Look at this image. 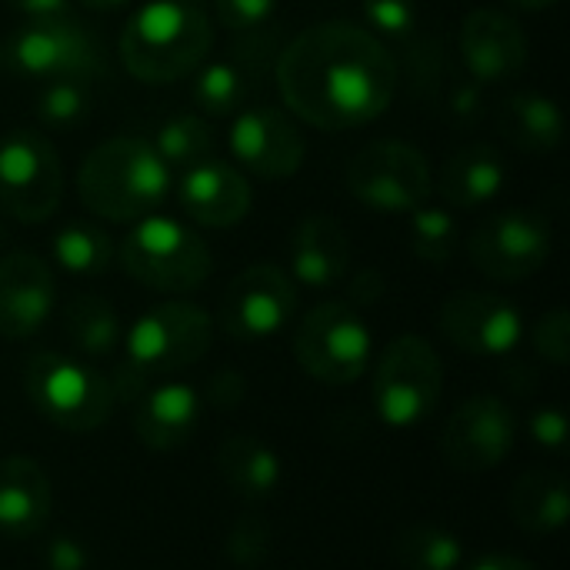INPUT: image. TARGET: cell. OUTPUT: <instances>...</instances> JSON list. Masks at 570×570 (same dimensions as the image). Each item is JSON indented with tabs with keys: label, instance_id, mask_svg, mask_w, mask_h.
<instances>
[{
	"label": "cell",
	"instance_id": "cell-14",
	"mask_svg": "<svg viewBox=\"0 0 570 570\" xmlns=\"http://www.w3.org/2000/svg\"><path fill=\"white\" fill-rule=\"evenodd\" d=\"M514 444H518L514 411L494 394H478L448 417L441 434V458L448 468L461 474H484L501 468L514 451Z\"/></svg>",
	"mask_w": 570,
	"mask_h": 570
},
{
	"label": "cell",
	"instance_id": "cell-42",
	"mask_svg": "<svg viewBox=\"0 0 570 570\" xmlns=\"http://www.w3.org/2000/svg\"><path fill=\"white\" fill-rule=\"evenodd\" d=\"M468 570H538L531 561L518 558V554H488L481 561H474Z\"/></svg>",
	"mask_w": 570,
	"mask_h": 570
},
{
	"label": "cell",
	"instance_id": "cell-38",
	"mask_svg": "<svg viewBox=\"0 0 570 570\" xmlns=\"http://www.w3.org/2000/svg\"><path fill=\"white\" fill-rule=\"evenodd\" d=\"M531 438L541 451H551V454H564L568 451V414L561 407H538L531 414Z\"/></svg>",
	"mask_w": 570,
	"mask_h": 570
},
{
	"label": "cell",
	"instance_id": "cell-5",
	"mask_svg": "<svg viewBox=\"0 0 570 570\" xmlns=\"http://www.w3.org/2000/svg\"><path fill=\"white\" fill-rule=\"evenodd\" d=\"M124 274L157 294H190L207 284L214 271L204 237L177 217L147 214L130 227L117 247Z\"/></svg>",
	"mask_w": 570,
	"mask_h": 570
},
{
	"label": "cell",
	"instance_id": "cell-24",
	"mask_svg": "<svg viewBox=\"0 0 570 570\" xmlns=\"http://www.w3.org/2000/svg\"><path fill=\"white\" fill-rule=\"evenodd\" d=\"M217 468L224 484L244 501H264L281 488L284 461L281 454L250 434H227L217 448Z\"/></svg>",
	"mask_w": 570,
	"mask_h": 570
},
{
	"label": "cell",
	"instance_id": "cell-17",
	"mask_svg": "<svg viewBox=\"0 0 570 570\" xmlns=\"http://www.w3.org/2000/svg\"><path fill=\"white\" fill-rule=\"evenodd\" d=\"M461 60L474 83H508L528 67V33L501 10L478 7L461 23Z\"/></svg>",
	"mask_w": 570,
	"mask_h": 570
},
{
	"label": "cell",
	"instance_id": "cell-23",
	"mask_svg": "<svg viewBox=\"0 0 570 570\" xmlns=\"http://www.w3.org/2000/svg\"><path fill=\"white\" fill-rule=\"evenodd\" d=\"M508 180L504 157L491 144H464L461 150L448 154L438 167L434 190L451 204V207H484L491 204Z\"/></svg>",
	"mask_w": 570,
	"mask_h": 570
},
{
	"label": "cell",
	"instance_id": "cell-21",
	"mask_svg": "<svg viewBox=\"0 0 570 570\" xmlns=\"http://www.w3.org/2000/svg\"><path fill=\"white\" fill-rule=\"evenodd\" d=\"M351 267V244L344 227L327 214H311L291 237V281L324 291L344 281Z\"/></svg>",
	"mask_w": 570,
	"mask_h": 570
},
{
	"label": "cell",
	"instance_id": "cell-40",
	"mask_svg": "<svg viewBox=\"0 0 570 570\" xmlns=\"http://www.w3.org/2000/svg\"><path fill=\"white\" fill-rule=\"evenodd\" d=\"M244 394H247V384H244V377L234 374V371H224V374H217V377L210 381V401H214L217 407H234V404L244 401Z\"/></svg>",
	"mask_w": 570,
	"mask_h": 570
},
{
	"label": "cell",
	"instance_id": "cell-1",
	"mask_svg": "<svg viewBox=\"0 0 570 570\" xmlns=\"http://www.w3.org/2000/svg\"><path fill=\"white\" fill-rule=\"evenodd\" d=\"M277 87L291 114L304 124L354 130L387 114L397 94V60L367 27L324 20L284 47Z\"/></svg>",
	"mask_w": 570,
	"mask_h": 570
},
{
	"label": "cell",
	"instance_id": "cell-25",
	"mask_svg": "<svg viewBox=\"0 0 570 570\" xmlns=\"http://www.w3.org/2000/svg\"><path fill=\"white\" fill-rule=\"evenodd\" d=\"M568 511L570 484L561 471L534 468L518 478L511 491V514L524 534H534V538L558 534L568 524Z\"/></svg>",
	"mask_w": 570,
	"mask_h": 570
},
{
	"label": "cell",
	"instance_id": "cell-19",
	"mask_svg": "<svg viewBox=\"0 0 570 570\" xmlns=\"http://www.w3.org/2000/svg\"><path fill=\"white\" fill-rule=\"evenodd\" d=\"M177 200H180V210L194 224L214 227V230L240 224L254 207V194H250L247 177L234 164L217 160V157L200 160L180 174Z\"/></svg>",
	"mask_w": 570,
	"mask_h": 570
},
{
	"label": "cell",
	"instance_id": "cell-9",
	"mask_svg": "<svg viewBox=\"0 0 570 570\" xmlns=\"http://www.w3.org/2000/svg\"><path fill=\"white\" fill-rule=\"evenodd\" d=\"M3 60L13 73L30 80H94L107 70L100 43L87 33L80 20L70 13L60 17H33L10 37Z\"/></svg>",
	"mask_w": 570,
	"mask_h": 570
},
{
	"label": "cell",
	"instance_id": "cell-12",
	"mask_svg": "<svg viewBox=\"0 0 570 570\" xmlns=\"http://www.w3.org/2000/svg\"><path fill=\"white\" fill-rule=\"evenodd\" d=\"M468 254L484 277L498 284H521L548 264L551 224L544 214L528 207L501 210L471 234Z\"/></svg>",
	"mask_w": 570,
	"mask_h": 570
},
{
	"label": "cell",
	"instance_id": "cell-32",
	"mask_svg": "<svg viewBox=\"0 0 570 570\" xmlns=\"http://www.w3.org/2000/svg\"><path fill=\"white\" fill-rule=\"evenodd\" d=\"M411 254L424 264H448L458 250V217L448 207L421 204L407 220Z\"/></svg>",
	"mask_w": 570,
	"mask_h": 570
},
{
	"label": "cell",
	"instance_id": "cell-36",
	"mask_svg": "<svg viewBox=\"0 0 570 570\" xmlns=\"http://www.w3.org/2000/svg\"><path fill=\"white\" fill-rule=\"evenodd\" d=\"M531 341H534V351L548 361V364H554V367H564L570 361V314L564 307H554V311H548L538 324H534V331H531Z\"/></svg>",
	"mask_w": 570,
	"mask_h": 570
},
{
	"label": "cell",
	"instance_id": "cell-13",
	"mask_svg": "<svg viewBox=\"0 0 570 570\" xmlns=\"http://www.w3.org/2000/svg\"><path fill=\"white\" fill-rule=\"evenodd\" d=\"M297 311V284L274 264H250L230 277L217 324L234 341H267L291 324Z\"/></svg>",
	"mask_w": 570,
	"mask_h": 570
},
{
	"label": "cell",
	"instance_id": "cell-8",
	"mask_svg": "<svg viewBox=\"0 0 570 570\" xmlns=\"http://www.w3.org/2000/svg\"><path fill=\"white\" fill-rule=\"evenodd\" d=\"M374 354L364 317L344 301H324L304 314L294 334V357L307 377L327 387L354 384Z\"/></svg>",
	"mask_w": 570,
	"mask_h": 570
},
{
	"label": "cell",
	"instance_id": "cell-31",
	"mask_svg": "<svg viewBox=\"0 0 570 570\" xmlns=\"http://www.w3.org/2000/svg\"><path fill=\"white\" fill-rule=\"evenodd\" d=\"M154 150L170 170L184 174L194 164L214 157V130L200 114H177L157 130Z\"/></svg>",
	"mask_w": 570,
	"mask_h": 570
},
{
	"label": "cell",
	"instance_id": "cell-2",
	"mask_svg": "<svg viewBox=\"0 0 570 570\" xmlns=\"http://www.w3.org/2000/svg\"><path fill=\"white\" fill-rule=\"evenodd\" d=\"M214 344V317L190 301H164L144 311L124 331L120 364L110 387L120 401H137L150 384L180 374L207 357Z\"/></svg>",
	"mask_w": 570,
	"mask_h": 570
},
{
	"label": "cell",
	"instance_id": "cell-39",
	"mask_svg": "<svg viewBox=\"0 0 570 570\" xmlns=\"http://www.w3.org/2000/svg\"><path fill=\"white\" fill-rule=\"evenodd\" d=\"M43 564H47V570H87L90 568V551L83 541H77L70 534H57V538H50V544L43 551Z\"/></svg>",
	"mask_w": 570,
	"mask_h": 570
},
{
	"label": "cell",
	"instance_id": "cell-4",
	"mask_svg": "<svg viewBox=\"0 0 570 570\" xmlns=\"http://www.w3.org/2000/svg\"><path fill=\"white\" fill-rule=\"evenodd\" d=\"M214 47V23L194 0H147L120 33V60L144 83L190 77Z\"/></svg>",
	"mask_w": 570,
	"mask_h": 570
},
{
	"label": "cell",
	"instance_id": "cell-33",
	"mask_svg": "<svg viewBox=\"0 0 570 570\" xmlns=\"http://www.w3.org/2000/svg\"><path fill=\"white\" fill-rule=\"evenodd\" d=\"M90 90L80 80H53L37 97V117L47 127H70L90 114Z\"/></svg>",
	"mask_w": 570,
	"mask_h": 570
},
{
	"label": "cell",
	"instance_id": "cell-41",
	"mask_svg": "<svg viewBox=\"0 0 570 570\" xmlns=\"http://www.w3.org/2000/svg\"><path fill=\"white\" fill-rule=\"evenodd\" d=\"M17 13H23L27 20L33 17H60L70 13V0H7Z\"/></svg>",
	"mask_w": 570,
	"mask_h": 570
},
{
	"label": "cell",
	"instance_id": "cell-18",
	"mask_svg": "<svg viewBox=\"0 0 570 570\" xmlns=\"http://www.w3.org/2000/svg\"><path fill=\"white\" fill-rule=\"evenodd\" d=\"M57 307V281L47 261L27 250L0 257V337H33Z\"/></svg>",
	"mask_w": 570,
	"mask_h": 570
},
{
	"label": "cell",
	"instance_id": "cell-20",
	"mask_svg": "<svg viewBox=\"0 0 570 570\" xmlns=\"http://www.w3.org/2000/svg\"><path fill=\"white\" fill-rule=\"evenodd\" d=\"M204 401L190 384H150L134 401V434L150 451H177L200 428Z\"/></svg>",
	"mask_w": 570,
	"mask_h": 570
},
{
	"label": "cell",
	"instance_id": "cell-37",
	"mask_svg": "<svg viewBox=\"0 0 570 570\" xmlns=\"http://www.w3.org/2000/svg\"><path fill=\"white\" fill-rule=\"evenodd\" d=\"M281 0H217V20L234 33H250L264 27Z\"/></svg>",
	"mask_w": 570,
	"mask_h": 570
},
{
	"label": "cell",
	"instance_id": "cell-22",
	"mask_svg": "<svg viewBox=\"0 0 570 570\" xmlns=\"http://www.w3.org/2000/svg\"><path fill=\"white\" fill-rule=\"evenodd\" d=\"M53 491L50 478L33 458L13 454L0 461V534L33 538L50 521Z\"/></svg>",
	"mask_w": 570,
	"mask_h": 570
},
{
	"label": "cell",
	"instance_id": "cell-7",
	"mask_svg": "<svg viewBox=\"0 0 570 570\" xmlns=\"http://www.w3.org/2000/svg\"><path fill=\"white\" fill-rule=\"evenodd\" d=\"M444 394V364L431 341L417 334L394 337L374 364V411L391 428L424 424Z\"/></svg>",
	"mask_w": 570,
	"mask_h": 570
},
{
	"label": "cell",
	"instance_id": "cell-35",
	"mask_svg": "<svg viewBox=\"0 0 570 570\" xmlns=\"http://www.w3.org/2000/svg\"><path fill=\"white\" fill-rule=\"evenodd\" d=\"M271 551V528L257 514L237 518V524L227 534V558L237 568H257Z\"/></svg>",
	"mask_w": 570,
	"mask_h": 570
},
{
	"label": "cell",
	"instance_id": "cell-6",
	"mask_svg": "<svg viewBox=\"0 0 570 570\" xmlns=\"http://www.w3.org/2000/svg\"><path fill=\"white\" fill-rule=\"evenodd\" d=\"M23 391L33 411L47 424L70 434H87L104 428L117 404L110 377L57 351H40L27 361Z\"/></svg>",
	"mask_w": 570,
	"mask_h": 570
},
{
	"label": "cell",
	"instance_id": "cell-16",
	"mask_svg": "<svg viewBox=\"0 0 570 570\" xmlns=\"http://www.w3.org/2000/svg\"><path fill=\"white\" fill-rule=\"evenodd\" d=\"M230 157L261 180H284L294 177L304 164L307 144L297 124L277 107H244L234 114L230 134Z\"/></svg>",
	"mask_w": 570,
	"mask_h": 570
},
{
	"label": "cell",
	"instance_id": "cell-45",
	"mask_svg": "<svg viewBox=\"0 0 570 570\" xmlns=\"http://www.w3.org/2000/svg\"><path fill=\"white\" fill-rule=\"evenodd\" d=\"M80 3L90 10H117V7H127L130 0H80Z\"/></svg>",
	"mask_w": 570,
	"mask_h": 570
},
{
	"label": "cell",
	"instance_id": "cell-3",
	"mask_svg": "<svg viewBox=\"0 0 570 570\" xmlns=\"http://www.w3.org/2000/svg\"><path fill=\"white\" fill-rule=\"evenodd\" d=\"M170 190L174 170L144 137H110L97 144L77 170L80 204L114 224H137L157 214Z\"/></svg>",
	"mask_w": 570,
	"mask_h": 570
},
{
	"label": "cell",
	"instance_id": "cell-28",
	"mask_svg": "<svg viewBox=\"0 0 570 570\" xmlns=\"http://www.w3.org/2000/svg\"><path fill=\"white\" fill-rule=\"evenodd\" d=\"M190 97L200 114L207 117H234L247 107L250 97V77L234 60H204L194 73Z\"/></svg>",
	"mask_w": 570,
	"mask_h": 570
},
{
	"label": "cell",
	"instance_id": "cell-15",
	"mask_svg": "<svg viewBox=\"0 0 570 570\" xmlns=\"http://www.w3.org/2000/svg\"><path fill=\"white\" fill-rule=\"evenodd\" d=\"M441 334L464 354L508 357L524 337L521 311L491 291H461L438 307Z\"/></svg>",
	"mask_w": 570,
	"mask_h": 570
},
{
	"label": "cell",
	"instance_id": "cell-27",
	"mask_svg": "<svg viewBox=\"0 0 570 570\" xmlns=\"http://www.w3.org/2000/svg\"><path fill=\"white\" fill-rule=\"evenodd\" d=\"M63 331L80 357H114L124 344L120 314L97 294H77L63 304Z\"/></svg>",
	"mask_w": 570,
	"mask_h": 570
},
{
	"label": "cell",
	"instance_id": "cell-46",
	"mask_svg": "<svg viewBox=\"0 0 570 570\" xmlns=\"http://www.w3.org/2000/svg\"><path fill=\"white\" fill-rule=\"evenodd\" d=\"M0 63H3V50H0Z\"/></svg>",
	"mask_w": 570,
	"mask_h": 570
},
{
	"label": "cell",
	"instance_id": "cell-34",
	"mask_svg": "<svg viewBox=\"0 0 570 570\" xmlns=\"http://www.w3.org/2000/svg\"><path fill=\"white\" fill-rule=\"evenodd\" d=\"M367 30L384 40H414L417 37V3L414 0H364Z\"/></svg>",
	"mask_w": 570,
	"mask_h": 570
},
{
	"label": "cell",
	"instance_id": "cell-44",
	"mask_svg": "<svg viewBox=\"0 0 570 570\" xmlns=\"http://www.w3.org/2000/svg\"><path fill=\"white\" fill-rule=\"evenodd\" d=\"M504 3H511V7H518V10H531V13H538V10L554 7L558 0H504Z\"/></svg>",
	"mask_w": 570,
	"mask_h": 570
},
{
	"label": "cell",
	"instance_id": "cell-29",
	"mask_svg": "<svg viewBox=\"0 0 570 570\" xmlns=\"http://www.w3.org/2000/svg\"><path fill=\"white\" fill-rule=\"evenodd\" d=\"M394 561L401 570H458L464 564V541L441 524H407L394 538Z\"/></svg>",
	"mask_w": 570,
	"mask_h": 570
},
{
	"label": "cell",
	"instance_id": "cell-26",
	"mask_svg": "<svg viewBox=\"0 0 570 570\" xmlns=\"http://www.w3.org/2000/svg\"><path fill=\"white\" fill-rule=\"evenodd\" d=\"M498 124H501V134L528 154H548L564 140V114L558 100L538 90L511 94L501 104Z\"/></svg>",
	"mask_w": 570,
	"mask_h": 570
},
{
	"label": "cell",
	"instance_id": "cell-30",
	"mask_svg": "<svg viewBox=\"0 0 570 570\" xmlns=\"http://www.w3.org/2000/svg\"><path fill=\"white\" fill-rule=\"evenodd\" d=\"M50 247H53L57 267H63L67 274H77V277H100L117 261L114 240L94 224H67V227H60L53 234Z\"/></svg>",
	"mask_w": 570,
	"mask_h": 570
},
{
	"label": "cell",
	"instance_id": "cell-10",
	"mask_svg": "<svg viewBox=\"0 0 570 570\" xmlns=\"http://www.w3.org/2000/svg\"><path fill=\"white\" fill-rule=\"evenodd\" d=\"M63 200V167L53 144L37 130L0 137V210L20 224H43Z\"/></svg>",
	"mask_w": 570,
	"mask_h": 570
},
{
	"label": "cell",
	"instance_id": "cell-43",
	"mask_svg": "<svg viewBox=\"0 0 570 570\" xmlns=\"http://www.w3.org/2000/svg\"><path fill=\"white\" fill-rule=\"evenodd\" d=\"M478 104H481V97H478L474 87H454V94H451V110H454V114L471 117Z\"/></svg>",
	"mask_w": 570,
	"mask_h": 570
},
{
	"label": "cell",
	"instance_id": "cell-11",
	"mask_svg": "<svg viewBox=\"0 0 570 570\" xmlns=\"http://www.w3.org/2000/svg\"><path fill=\"white\" fill-rule=\"evenodd\" d=\"M347 190L371 210L411 214L434 194V170L407 140H374L347 167Z\"/></svg>",
	"mask_w": 570,
	"mask_h": 570
}]
</instances>
